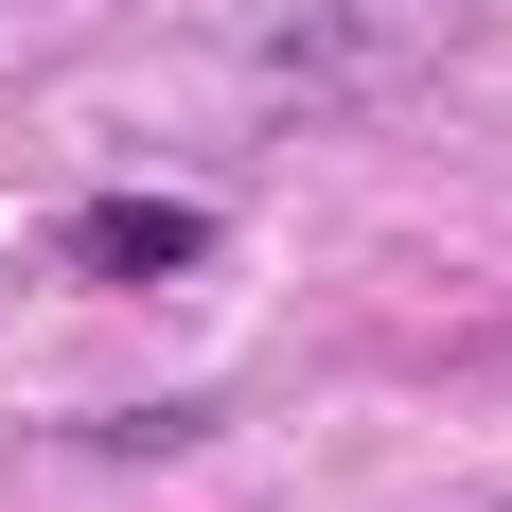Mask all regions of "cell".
<instances>
[{
  "instance_id": "6da1fadb",
  "label": "cell",
  "mask_w": 512,
  "mask_h": 512,
  "mask_svg": "<svg viewBox=\"0 0 512 512\" xmlns=\"http://www.w3.org/2000/svg\"><path fill=\"white\" fill-rule=\"evenodd\" d=\"M71 248H89V283H159V265H195V212H89Z\"/></svg>"
}]
</instances>
